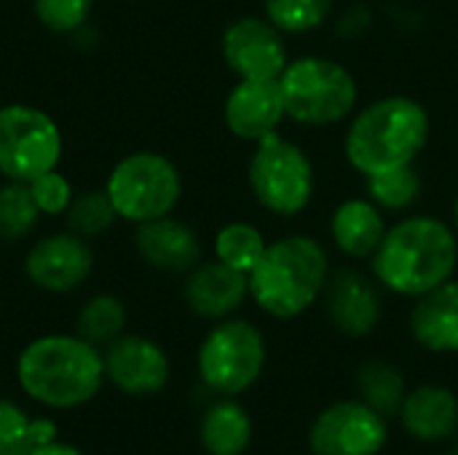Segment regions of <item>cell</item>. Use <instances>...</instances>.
<instances>
[{"label": "cell", "instance_id": "44dd1931", "mask_svg": "<svg viewBox=\"0 0 458 455\" xmlns=\"http://www.w3.org/2000/svg\"><path fill=\"white\" fill-rule=\"evenodd\" d=\"M252 437V416L242 402H236V397H220L201 416L199 442L207 455H244Z\"/></svg>", "mask_w": 458, "mask_h": 455}, {"label": "cell", "instance_id": "2e32d148", "mask_svg": "<svg viewBox=\"0 0 458 455\" xmlns=\"http://www.w3.org/2000/svg\"><path fill=\"white\" fill-rule=\"evenodd\" d=\"M182 295L196 316L223 322L231 319L250 298V276L220 260H201L193 271H188Z\"/></svg>", "mask_w": 458, "mask_h": 455}, {"label": "cell", "instance_id": "30bf717a", "mask_svg": "<svg viewBox=\"0 0 458 455\" xmlns=\"http://www.w3.org/2000/svg\"><path fill=\"white\" fill-rule=\"evenodd\" d=\"M389 442V418L357 400L322 408L306 434L311 455H381Z\"/></svg>", "mask_w": 458, "mask_h": 455}, {"label": "cell", "instance_id": "ffe728a7", "mask_svg": "<svg viewBox=\"0 0 458 455\" xmlns=\"http://www.w3.org/2000/svg\"><path fill=\"white\" fill-rule=\"evenodd\" d=\"M384 209L370 198H346L330 217L333 244L352 260H370L386 236Z\"/></svg>", "mask_w": 458, "mask_h": 455}, {"label": "cell", "instance_id": "83f0119b", "mask_svg": "<svg viewBox=\"0 0 458 455\" xmlns=\"http://www.w3.org/2000/svg\"><path fill=\"white\" fill-rule=\"evenodd\" d=\"M40 217V209L30 193L27 182L8 180L0 188V239L16 241L27 236Z\"/></svg>", "mask_w": 458, "mask_h": 455}, {"label": "cell", "instance_id": "1f68e13d", "mask_svg": "<svg viewBox=\"0 0 458 455\" xmlns=\"http://www.w3.org/2000/svg\"><path fill=\"white\" fill-rule=\"evenodd\" d=\"M30 455H83L75 445H67V442H59V440H51L40 448H35Z\"/></svg>", "mask_w": 458, "mask_h": 455}, {"label": "cell", "instance_id": "d6a6232c", "mask_svg": "<svg viewBox=\"0 0 458 455\" xmlns=\"http://www.w3.org/2000/svg\"><path fill=\"white\" fill-rule=\"evenodd\" d=\"M454 231L458 233V196H456V204H454Z\"/></svg>", "mask_w": 458, "mask_h": 455}, {"label": "cell", "instance_id": "e575fe53", "mask_svg": "<svg viewBox=\"0 0 458 455\" xmlns=\"http://www.w3.org/2000/svg\"><path fill=\"white\" fill-rule=\"evenodd\" d=\"M445 455H458V451H454V453H445Z\"/></svg>", "mask_w": 458, "mask_h": 455}, {"label": "cell", "instance_id": "8fae6325", "mask_svg": "<svg viewBox=\"0 0 458 455\" xmlns=\"http://www.w3.org/2000/svg\"><path fill=\"white\" fill-rule=\"evenodd\" d=\"M223 59L239 80H279L290 54L284 32L266 16H242L223 32Z\"/></svg>", "mask_w": 458, "mask_h": 455}, {"label": "cell", "instance_id": "7c38bea8", "mask_svg": "<svg viewBox=\"0 0 458 455\" xmlns=\"http://www.w3.org/2000/svg\"><path fill=\"white\" fill-rule=\"evenodd\" d=\"M105 378L123 394L150 397L166 389L172 365L166 351L142 335H118L105 346Z\"/></svg>", "mask_w": 458, "mask_h": 455}, {"label": "cell", "instance_id": "4dcf8cb0", "mask_svg": "<svg viewBox=\"0 0 458 455\" xmlns=\"http://www.w3.org/2000/svg\"><path fill=\"white\" fill-rule=\"evenodd\" d=\"M27 185H30V193H32V198H35L40 215H51V217L64 215L67 206H70L72 198H75V196H72V185H70V180L59 172V166H56V169H48V172H43V174H38V177L30 180Z\"/></svg>", "mask_w": 458, "mask_h": 455}, {"label": "cell", "instance_id": "7402d4cb", "mask_svg": "<svg viewBox=\"0 0 458 455\" xmlns=\"http://www.w3.org/2000/svg\"><path fill=\"white\" fill-rule=\"evenodd\" d=\"M408 383L403 370L386 359H368L357 370V397L384 418L394 421L405 402Z\"/></svg>", "mask_w": 458, "mask_h": 455}, {"label": "cell", "instance_id": "603a6c76", "mask_svg": "<svg viewBox=\"0 0 458 455\" xmlns=\"http://www.w3.org/2000/svg\"><path fill=\"white\" fill-rule=\"evenodd\" d=\"M56 437L51 418H30L19 405L0 400V455H30Z\"/></svg>", "mask_w": 458, "mask_h": 455}, {"label": "cell", "instance_id": "7a4b0ae2", "mask_svg": "<svg viewBox=\"0 0 458 455\" xmlns=\"http://www.w3.org/2000/svg\"><path fill=\"white\" fill-rule=\"evenodd\" d=\"M16 378L30 400L54 410H72L99 394L105 359L81 335H43L19 354Z\"/></svg>", "mask_w": 458, "mask_h": 455}, {"label": "cell", "instance_id": "4fadbf2b", "mask_svg": "<svg viewBox=\"0 0 458 455\" xmlns=\"http://www.w3.org/2000/svg\"><path fill=\"white\" fill-rule=\"evenodd\" d=\"M322 300L330 324L346 338H368L381 324L384 303L378 282L354 268H341L330 274Z\"/></svg>", "mask_w": 458, "mask_h": 455}, {"label": "cell", "instance_id": "f546056e", "mask_svg": "<svg viewBox=\"0 0 458 455\" xmlns=\"http://www.w3.org/2000/svg\"><path fill=\"white\" fill-rule=\"evenodd\" d=\"M94 0H32L35 16L51 32H75L86 24Z\"/></svg>", "mask_w": 458, "mask_h": 455}, {"label": "cell", "instance_id": "5bb4252c", "mask_svg": "<svg viewBox=\"0 0 458 455\" xmlns=\"http://www.w3.org/2000/svg\"><path fill=\"white\" fill-rule=\"evenodd\" d=\"M94 268L89 244L70 233H54L40 239L24 260L27 279L46 292H70L81 287Z\"/></svg>", "mask_w": 458, "mask_h": 455}, {"label": "cell", "instance_id": "9c48e42d", "mask_svg": "<svg viewBox=\"0 0 458 455\" xmlns=\"http://www.w3.org/2000/svg\"><path fill=\"white\" fill-rule=\"evenodd\" d=\"M62 161V131L56 121L30 105L0 107V174L30 182Z\"/></svg>", "mask_w": 458, "mask_h": 455}, {"label": "cell", "instance_id": "3957f363", "mask_svg": "<svg viewBox=\"0 0 458 455\" xmlns=\"http://www.w3.org/2000/svg\"><path fill=\"white\" fill-rule=\"evenodd\" d=\"M429 126L427 107L413 97H381L352 118L344 139L346 161L362 177L413 166L429 142Z\"/></svg>", "mask_w": 458, "mask_h": 455}, {"label": "cell", "instance_id": "9a60e30c", "mask_svg": "<svg viewBox=\"0 0 458 455\" xmlns=\"http://www.w3.org/2000/svg\"><path fill=\"white\" fill-rule=\"evenodd\" d=\"M287 118L279 80H239L223 105V121L236 139L260 142Z\"/></svg>", "mask_w": 458, "mask_h": 455}, {"label": "cell", "instance_id": "5b68a950", "mask_svg": "<svg viewBox=\"0 0 458 455\" xmlns=\"http://www.w3.org/2000/svg\"><path fill=\"white\" fill-rule=\"evenodd\" d=\"M279 88L287 118L301 126H333L349 118L360 99L352 70L327 56L290 59L279 75Z\"/></svg>", "mask_w": 458, "mask_h": 455}, {"label": "cell", "instance_id": "6da1fadb", "mask_svg": "<svg viewBox=\"0 0 458 455\" xmlns=\"http://www.w3.org/2000/svg\"><path fill=\"white\" fill-rule=\"evenodd\" d=\"M378 287L400 298H421L451 282L458 268V233L432 215H411L386 228L370 257Z\"/></svg>", "mask_w": 458, "mask_h": 455}, {"label": "cell", "instance_id": "836d02e7", "mask_svg": "<svg viewBox=\"0 0 458 455\" xmlns=\"http://www.w3.org/2000/svg\"><path fill=\"white\" fill-rule=\"evenodd\" d=\"M454 451H458V432H456V437H454Z\"/></svg>", "mask_w": 458, "mask_h": 455}, {"label": "cell", "instance_id": "ac0fdd59", "mask_svg": "<svg viewBox=\"0 0 458 455\" xmlns=\"http://www.w3.org/2000/svg\"><path fill=\"white\" fill-rule=\"evenodd\" d=\"M137 252L148 265L166 274H188L204 255L199 233L169 215L137 225Z\"/></svg>", "mask_w": 458, "mask_h": 455}, {"label": "cell", "instance_id": "cb8c5ba5", "mask_svg": "<svg viewBox=\"0 0 458 455\" xmlns=\"http://www.w3.org/2000/svg\"><path fill=\"white\" fill-rule=\"evenodd\" d=\"M126 330V306L115 295H94L75 319V335L99 346L113 343Z\"/></svg>", "mask_w": 458, "mask_h": 455}, {"label": "cell", "instance_id": "8992f818", "mask_svg": "<svg viewBox=\"0 0 458 455\" xmlns=\"http://www.w3.org/2000/svg\"><path fill=\"white\" fill-rule=\"evenodd\" d=\"M266 362L268 346L260 327L233 316L217 322L196 354L199 378L217 397L247 394L263 378Z\"/></svg>", "mask_w": 458, "mask_h": 455}, {"label": "cell", "instance_id": "d6986e66", "mask_svg": "<svg viewBox=\"0 0 458 455\" xmlns=\"http://www.w3.org/2000/svg\"><path fill=\"white\" fill-rule=\"evenodd\" d=\"M411 335L429 354H458V279L416 298Z\"/></svg>", "mask_w": 458, "mask_h": 455}, {"label": "cell", "instance_id": "52a82bcc", "mask_svg": "<svg viewBox=\"0 0 458 455\" xmlns=\"http://www.w3.org/2000/svg\"><path fill=\"white\" fill-rule=\"evenodd\" d=\"M247 180L255 201L276 217H295L309 209L317 188L309 153L279 131L255 142Z\"/></svg>", "mask_w": 458, "mask_h": 455}, {"label": "cell", "instance_id": "4316f807", "mask_svg": "<svg viewBox=\"0 0 458 455\" xmlns=\"http://www.w3.org/2000/svg\"><path fill=\"white\" fill-rule=\"evenodd\" d=\"M365 185H368V198L378 204L381 209H392V212L411 209L421 196V177L416 166L370 174L365 177Z\"/></svg>", "mask_w": 458, "mask_h": 455}, {"label": "cell", "instance_id": "484cf974", "mask_svg": "<svg viewBox=\"0 0 458 455\" xmlns=\"http://www.w3.org/2000/svg\"><path fill=\"white\" fill-rule=\"evenodd\" d=\"M335 0H263L266 19L284 35L319 29L333 13Z\"/></svg>", "mask_w": 458, "mask_h": 455}, {"label": "cell", "instance_id": "ba28073f", "mask_svg": "<svg viewBox=\"0 0 458 455\" xmlns=\"http://www.w3.org/2000/svg\"><path fill=\"white\" fill-rule=\"evenodd\" d=\"M105 190L118 217L140 225L174 212L182 196V177L166 156L140 150L113 166Z\"/></svg>", "mask_w": 458, "mask_h": 455}, {"label": "cell", "instance_id": "277c9868", "mask_svg": "<svg viewBox=\"0 0 458 455\" xmlns=\"http://www.w3.org/2000/svg\"><path fill=\"white\" fill-rule=\"evenodd\" d=\"M330 279V257L322 241L306 233L268 241L250 271V298L271 319L287 322L322 300Z\"/></svg>", "mask_w": 458, "mask_h": 455}, {"label": "cell", "instance_id": "d4e9b609", "mask_svg": "<svg viewBox=\"0 0 458 455\" xmlns=\"http://www.w3.org/2000/svg\"><path fill=\"white\" fill-rule=\"evenodd\" d=\"M266 247H268V241L255 225L228 223L215 236V260L250 276V271L260 263Z\"/></svg>", "mask_w": 458, "mask_h": 455}, {"label": "cell", "instance_id": "e0dca14e", "mask_svg": "<svg viewBox=\"0 0 458 455\" xmlns=\"http://www.w3.org/2000/svg\"><path fill=\"white\" fill-rule=\"evenodd\" d=\"M397 421L416 442H448L458 432V394L443 383H421L408 389Z\"/></svg>", "mask_w": 458, "mask_h": 455}, {"label": "cell", "instance_id": "f1b7e54d", "mask_svg": "<svg viewBox=\"0 0 458 455\" xmlns=\"http://www.w3.org/2000/svg\"><path fill=\"white\" fill-rule=\"evenodd\" d=\"M64 215H67L70 231L81 239L99 236L118 220V212H115L107 190H89V193L75 196Z\"/></svg>", "mask_w": 458, "mask_h": 455}]
</instances>
